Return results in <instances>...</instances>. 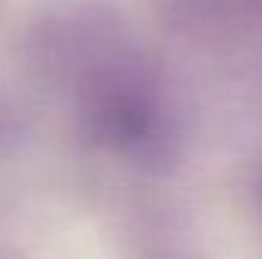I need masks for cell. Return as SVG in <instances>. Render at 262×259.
Wrapping results in <instances>:
<instances>
[{
	"mask_svg": "<svg viewBox=\"0 0 262 259\" xmlns=\"http://www.w3.org/2000/svg\"><path fill=\"white\" fill-rule=\"evenodd\" d=\"M85 119L113 146H140L159 125V79L140 55L116 52L82 79Z\"/></svg>",
	"mask_w": 262,
	"mask_h": 259,
	"instance_id": "1",
	"label": "cell"
},
{
	"mask_svg": "<svg viewBox=\"0 0 262 259\" xmlns=\"http://www.w3.org/2000/svg\"><path fill=\"white\" fill-rule=\"evenodd\" d=\"M256 201H259V207H262V165H259V177H256Z\"/></svg>",
	"mask_w": 262,
	"mask_h": 259,
	"instance_id": "2",
	"label": "cell"
}]
</instances>
